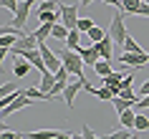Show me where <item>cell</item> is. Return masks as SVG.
Segmentation results:
<instances>
[{"label": "cell", "mask_w": 149, "mask_h": 139, "mask_svg": "<svg viewBox=\"0 0 149 139\" xmlns=\"http://www.w3.org/2000/svg\"><path fill=\"white\" fill-rule=\"evenodd\" d=\"M38 43H40V41L36 38L33 33H28V36H23V38H18V43L10 48V56H18L20 51H36V48H38Z\"/></svg>", "instance_id": "52a82bcc"}, {"label": "cell", "mask_w": 149, "mask_h": 139, "mask_svg": "<svg viewBox=\"0 0 149 139\" xmlns=\"http://www.w3.org/2000/svg\"><path fill=\"white\" fill-rule=\"evenodd\" d=\"M40 23H61V10H48V13H38Z\"/></svg>", "instance_id": "ac0fdd59"}, {"label": "cell", "mask_w": 149, "mask_h": 139, "mask_svg": "<svg viewBox=\"0 0 149 139\" xmlns=\"http://www.w3.org/2000/svg\"><path fill=\"white\" fill-rule=\"evenodd\" d=\"M119 96H121V99H126V101H134V104H136V94H134V89H121V91H119Z\"/></svg>", "instance_id": "1f68e13d"}, {"label": "cell", "mask_w": 149, "mask_h": 139, "mask_svg": "<svg viewBox=\"0 0 149 139\" xmlns=\"http://www.w3.org/2000/svg\"><path fill=\"white\" fill-rule=\"evenodd\" d=\"M31 68H33L31 61H25V58H23V61H15V63H13V76H15V78H25L28 73H31Z\"/></svg>", "instance_id": "4fadbf2b"}, {"label": "cell", "mask_w": 149, "mask_h": 139, "mask_svg": "<svg viewBox=\"0 0 149 139\" xmlns=\"http://www.w3.org/2000/svg\"><path fill=\"white\" fill-rule=\"evenodd\" d=\"M121 48H124L126 53H144V51H141V46H139V43H136V41L132 38V36H126V41L121 43Z\"/></svg>", "instance_id": "ffe728a7"}, {"label": "cell", "mask_w": 149, "mask_h": 139, "mask_svg": "<svg viewBox=\"0 0 149 139\" xmlns=\"http://www.w3.org/2000/svg\"><path fill=\"white\" fill-rule=\"evenodd\" d=\"M71 139H84V137H81V134H71Z\"/></svg>", "instance_id": "ee69618b"}, {"label": "cell", "mask_w": 149, "mask_h": 139, "mask_svg": "<svg viewBox=\"0 0 149 139\" xmlns=\"http://www.w3.org/2000/svg\"><path fill=\"white\" fill-rule=\"evenodd\" d=\"M94 20H91V18H79V25H76V28H79V31L81 33H88V31H91V28H94Z\"/></svg>", "instance_id": "f546056e"}, {"label": "cell", "mask_w": 149, "mask_h": 139, "mask_svg": "<svg viewBox=\"0 0 149 139\" xmlns=\"http://www.w3.org/2000/svg\"><path fill=\"white\" fill-rule=\"evenodd\" d=\"M31 104H33V99L28 96V94H25V89H23V94H20L15 101H10L8 106H3V109H0V114H3V119H8L10 114H15V111H20V109H25V106H31Z\"/></svg>", "instance_id": "5b68a950"}, {"label": "cell", "mask_w": 149, "mask_h": 139, "mask_svg": "<svg viewBox=\"0 0 149 139\" xmlns=\"http://www.w3.org/2000/svg\"><path fill=\"white\" fill-rule=\"evenodd\" d=\"M0 5H3L5 10H10V15H15V10H18L20 3H18V0H0Z\"/></svg>", "instance_id": "4dcf8cb0"}, {"label": "cell", "mask_w": 149, "mask_h": 139, "mask_svg": "<svg viewBox=\"0 0 149 139\" xmlns=\"http://www.w3.org/2000/svg\"><path fill=\"white\" fill-rule=\"evenodd\" d=\"M58 10H61V23L66 25L68 31H73V28L79 25V5H66V3H61Z\"/></svg>", "instance_id": "277c9868"}, {"label": "cell", "mask_w": 149, "mask_h": 139, "mask_svg": "<svg viewBox=\"0 0 149 139\" xmlns=\"http://www.w3.org/2000/svg\"><path fill=\"white\" fill-rule=\"evenodd\" d=\"M58 0H40V5H38V13H48V10H58Z\"/></svg>", "instance_id": "83f0119b"}, {"label": "cell", "mask_w": 149, "mask_h": 139, "mask_svg": "<svg viewBox=\"0 0 149 139\" xmlns=\"http://www.w3.org/2000/svg\"><path fill=\"white\" fill-rule=\"evenodd\" d=\"M94 0H79V5H91Z\"/></svg>", "instance_id": "b9f144b4"}, {"label": "cell", "mask_w": 149, "mask_h": 139, "mask_svg": "<svg viewBox=\"0 0 149 139\" xmlns=\"http://www.w3.org/2000/svg\"><path fill=\"white\" fill-rule=\"evenodd\" d=\"M134 15H141V18H149V3H147V0H144V3H141L139 8H136V13H134Z\"/></svg>", "instance_id": "e575fe53"}, {"label": "cell", "mask_w": 149, "mask_h": 139, "mask_svg": "<svg viewBox=\"0 0 149 139\" xmlns=\"http://www.w3.org/2000/svg\"><path fill=\"white\" fill-rule=\"evenodd\" d=\"M101 3H106V5H114V8L121 10V0H101Z\"/></svg>", "instance_id": "f35d334b"}, {"label": "cell", "mask_w": 149, "mask_h": 139, "mask_svg": "<svg viewBox=\"0 0 149 139\" xmlns=\"http://www.w3.org/2000/svg\"><path fill=\"white\" fill-rule=\"evenodd\" d=\"M20 94H23V91H20V89H18V91H13V94H8V96H3V101H0V109H3V106H8L10 101H15L18 96H20Z\"/></svg>", "instance_id": "d6a6232c"}, {"label": "cell", "mask_w": 149, "mask_h": 139, "mask_svg": "<svg viewBox=\"0 0 149 139\" xmlns=\"http://www.w3.org/2000/svg\"><path fill=\"white\" fill-rule=\"evenodd\" d=\"M109 36H111V41H114L116 46H121V43L126 41V36H129V33H126V25H124V15H121V13L111 18V25H109Z\"/></svg>", "instance_id": "7a4b0ae2"}, {"label": "cell", "mask_w": 149, "mask_h": 139, "mask_svg": "<svg viewBox=\"0 0 149 139\" xmlns=\"http://www.w3.org/2000/svg\"><path fill=\"white\" fill-rule=\"evenodd\" d=\"M81 137H84V139H101V137H96L94 131H91V126H88V124H84V126H81Z\"/></svg>", "instance_id": "836d02e7"}, {"label": "cell", "mask_w": 149, "mask_h": 139, "mask_svg": "<svg viewBox=\"0 0 149 139\" xmlns=\"http://www.w3.org/2000/svg\"><path fill=\"white\" fill-rule=\"evenodd\" d=\"M86 38L91 41V43H99V41H104V38H106V31H104V28H99V25H94V28H91V31L86 33Z\"/></svg>", "instance_id": "44dd1931"}, {"label": "cell", "mask_w": 149, "mask_h": 139, "mask_svg": "<svg viewBox=\"0 0 149 139\" xmlns=\"http://www.w3.org/2000/svg\"><path fill=\"white\" fill-rule=\"evenodd\" d=\"M94 96H99L101 101H114V99H116V94L111 91V89H106V86H104V89H96Z\"/></svg>", "instance_id": "4316f807"}, {"label": "cell", "mask_w": 149, "mask_h": 139, "mask_svg": "<svg viewBox=\"0 0 149 139\" xmlns=\"http://www.w3.org/2000/svg\"><path fill=\"white\" fill-rule=\"evenodd\" d=\"M147 3H149V0H147Z\"/></svg>", "instance_id": "bcb514c9"}, {"label": "cell", "mask_w": 149, "mask_h": 139, "mask_svg": "<svg viewBox=\"0 0 149 139\" xmlns=\"http://www.w3.org/2000/svg\"><path fill=\"white\" fill-rule=\"evenodd\" d=\"M136 109H149V94H147V96H141V99L136 101Z\"/></svg>", "instance_id": "74e56055"}, {"label": "cell", "mask_w": 149, "mask_h": 139, "mask_svg": "<svg viewBox=\"0 0 149 139\" xmlns=\"http://www.w3.org/2000/svg\"><path fill=\"white\" fill-rule=\"evenodd\" d=\"M56 139H71V134H68V131H61V134H58Z\"/></svg>", "instance_id": "60d3db41"}, {"label": "cell", "mask_w": 149, "mask_h": 139, "mask_svg": "<svg viewBox=\"0 0 149 139\" xmlns=\"http://www.w3.org/2000/svg\"><path fill=\"white\" fill-rule=\"evenodd\" d=\"M134 131L132 129H126V126H121V129H116V131H111V134H104L101 139H129Z\"/></svg>", "instance_id": "cb8c5ba5"}, {"label": "cell", "mask_w": 149, "mask_h": 139, "mask_svg": "<svg viewBox=\"0 0 149 139\" xmlns=\"http://www.w3.org/2000/svg\"><path fill=\"white\" fill-rule=\"evenodd\" d=\"M96 46H99V53H101V58H104V61H111V56H114V41H111V36H109V33H106V38H104V41H99Z\"/></svg>", "instance_id": "8fae6325"}, {"label": "cell", "mask_w": 149, "mask_h": 139, "mask_svg": "<svg viewBox=\"0 0 149 139\" xmlns=\"http://www.w3.org/2000/svg\"><path fill=\"white\" fill-rule=\"evenodd\" d=\"M38 48H40V53H43V61H46V66H48V71H58V68H63V61H61V56L56 53V51H51V46H48V41H40L38 43Z\"/></svg>", "instance_id": "3957f363"}, {"label": "cell", "mask_w": 149, "mask_h": 139, "mask_svg": "<svg viewBox=\"0 0 149 139\" xmlns=\"http://www.w3.org/2000/svg\"><path fill=\"white\" fill-rule=\"evenodd\" d=\"M81 36H84V33L79 31V28H73V31L68 33V38H66V48H71V51H81Z\"/></svg>", "instance_id": "5bb4252c"}, {"label": "cell", "mask_w": 149, "mask_h": 139, "mask_svg": "<svg viewBox=\"0 0 149 139\" xmlns=\"http://www.w3.org/2000/svg\"><path fill=\"white\" fill-rule=\"evenodd\" d=\"M134 129H136V131H147V129H149V116H144V114H136Z\"/></svg>", "instance_id": "f1b7e54d"}, {"label": "cell", "mask_w": 149, "mask_h": 139, "mask_svg": "<svg viewBox=\"0 0 149 139\" xmlns=\"http://www.w3.org/2000/svg\"><path fill=\"white\" fill-rule=\"evenodd\" d=\"M33 3H36V0H20V5H18L15 15H13V25H15V28H20V31L25 28V20H28V15H31Z\"/></svg>", "instance_id": "8992f818"}, {"label": "cell", "mask_w": 149, "mask_h": 139, "mask_svg": "<svg viewBox=\"0 0 149 139\" xmlns=\"http://www.w3.org/2000/svg\"><path fill=\"white\" fill-rule=\"evenodd\" d=\"M119 61L124 63V66H132V68H139V66L149 63V53H147V51H144V53H126V51H121V56H119Z\"/></svg>", "instance_id": "ba28073f"}, {"label": "cell", "mask_w": 149, "mask_h": 139, "mask_svg": "<svg viewBox=\"0 0 149 139\" xmlns=\"http://www.w3.org/2000/svg\"><path fill=\"white\" fill-rule=\"evenodd\" d=\"M56 53L61 56V61H63V66L68 68V73L73 78H84V58H81V53L79 51H71V48H61V51H56Z\"/></svg>", "instance_id": "6da1fadb"}, {"label": "cell", "mask_w": 149, "mask_h": 139, "mask_svg": "<svg viewBox=\"0 0 149 139\" xmlns=\"http://www.w3.org/2000/svg\"><path fill=\"white\" fill-rule=\"evenodd\" d=\"M111 106L116 109V114H121V111H126V109H134L136 104H134V101H126V99H121V96H116V99L111 101Z\"/></svg>", "instance_id": "d6986e66"}, {"label": "cell", "mask_w": 149, "mask_h": 139, "mask_svg": "<svg viewBox=\"0 0 149 139\" xmlns=\"http://www.w3.org/2000/svg\"><path fill=\"white\" fill-rule=\"evenodd\" d=\"M139 134H141V131H136V129H134V134H132L129 139H139Z\"/></svg>", "instance_id": "7bdbcfd3"}, {"label": "cell", "mask_w": 149, "mask_h": 139, "mask_svg": "<svg viewBox=\"0 0 149 139\" xmlns=\"http://www.w3.org/2000/svg\"><path fill=\"white\" fill-rule=\"evenodd\" d=\"M18 43V36H13V33H3V36H0V48H13Z\"/></svg>", "instance_id": "d4e9b609"}, {"label": "cell", "mask_w": 149, "mask_h": 139, "mask_svg": "<svg viewBox=\"0 0 149 139\" xmlns=\"http://www.w3.org/2000/svg\"><path fill=\"white\" fill-rule=\"evenodd\" d=\"M144 0H121V13H129V15H134L136 13V8H139Z\"/></svg>", "instance_id": "7402d4cb"}, {"label": "cell", "mask_w": 149, "mask_h": 139, "mask_svg": "<svg viewBox=\"0 0 149 139\" xmlns=\"http://www.w3.org/2000/svg\"><path fill=\"white\" fill-rule=\"evenodd\" d=\"M0 91H3V96H8V94L18 91V89H15V84H13V81H10V84H3V89H0Z\"/></svg>", "instance_id": "d590c367"}, {"label": "cell", "mask_w": 149, "mask_h": 139, "mask_svg": "<svg viewBox=\"0 0 149 139\" xmlns=\"http://www.w3.org/2000/svg\"><path fill=\"white\" fill-rule=\"evenodd\" d=\"M84 86H86V78H76V81H71V84L66 86V91L61 94V96H63V101H66V104H68L71 109H73V99H76V94H79L81 89H84Z\"/></svg>", "instance_id": "9c48e42d"}, {"label": "cell", "mask_w": 149, "mask_h": 139, "mask_svg": "<svg viewBox=\"0 0 149 139\" xmlns=\"http://www.w3.org/2000/svg\"><path fill=\"white\" fill-rule=\"evenodd\" d=\"M68 28H66V25H63V23H56L53 25V38L56 41H66V38H68Z\"/></svg>", "instance_id": "484cf974"}, {"label": "cell", "mask_w": 149, "mask_h": 139, "mask_svg": "<svg viewBox=\"0 0 149 139\" xmlns=\"http://www.w3.org/2000/svg\"><path fill=\"white\" fill-rule=\"evenodd\" d=\"M20 134L18 131H8V129H3V134H0V139H18Z\"/></svg>", "instance_id": "8d00e7d4"}, {"label": "cell", "mask_w": 149, "mask_h": 139, "mask_svg": "<svg viewBox=\"0 0 149 139\" xmlns=\"http://www.w3.org/2000/svg\"><path fill=\"white\" fill-rule=\"evenodd\" d=\"M94 71L104 78V76H109L114 68H111V61H96V63H94Z\"/></svg>", "instance_id": "603a6c76"}, {"label": "cell", "mask_w": 149, "mask_h": 139, "mask_svg": "<svg viewBox=\"0 0 149 139\" xmlns=\"http://www.w3.org/2000/svg\"><path fill=\"white\" fill-rule=\"evenodd\" d=\"M139 94H141V96H147V94H149V81H144V84H141Z\"/></svg>", "instance_id": "ab89813d"}, {"label": "cell", "mask_w": 149, "mask_h": 139, "mask_svg": "<svg viewBox=\"0 0 149 139\" xmlns=\"http://www.w3.org/2000/svg\"><path fill=\"white\" fill-rule=\"evenodd\" d=\"M61 134V131H56V129H40V131H28V134H23L25 139H56Z\"/></svg>", "instance_id": "2e32d148"}, {"label": "cell", "mask_w": 149, "mask_h": 139, "mask_svg": "<svg viewBox=\"0 0 149 139\" xmlns=\"http://www.w3.org/2000/svg\"><path fill=\"white\" fill-rule=\"evenodd\" d=\"M53 25L56 23H40L36 31H33V36L38 41H48V38H53Z\"/></svg>", "instance_id": "9a60e30c"}, {"label": "cell", "mask_w": 149, "mask_h": 139, "mask_svg": "<svg viewBox=\"0 0 149 139\" xmlns=\"http://www.w3.org/2000/svg\"><path fill=\"white\" fill-rule=\"evenodd\" d=\"M79 53H81V58H84V63H86V66H94L96 61H104L101 53H99V46H96V43H91L88 48H81Z\"/></svg>", "instance_id": "30bf717a"}, {"label": "cell", "mask_w": 149, "mask_h": 139, "mask_svg": "<svg viewBox=\"0 0 149 139\" xmlns=\"http://www.w3.org/2000/svg\"><path fill=\"white\" fill-rule=\"evenodd\" d=\"M119 122H121V126H126V129H134L136 111H134V109H126V111H121V114H119Z\"/></svg>", "instance_id": "e0dca14e"}, {"label": "cell", "mask_w": 149, "mask_h": 139, "mask_svg": "<svg viewBox=\"0 0 149 139\" xmlns=\"http://www.w3.org/2000/svg\"><path fill=\"white\" fill-rule=\"evenodd\" d=\"M18 139H25V137H23V134H20V137H18Z\"/></svg>", "instance_id": "f6af8a7d"}, {"label": "cell", "mask_w": 149, "mask_h": 139, "mask_svg": "<svg viewBox=\"0 0 149 139\" xmlns=\"http://www.w3.org/2000/svg\"><path fill=\"white\" fill-rule=\"evenodd\" d=\"M56 81H58V78H56L53 71H46V73H40V84H38V89H40L43 94H48V91L56 86Z\"/></svg>", "instance_id": "7c38bea8"}]
</instances>
